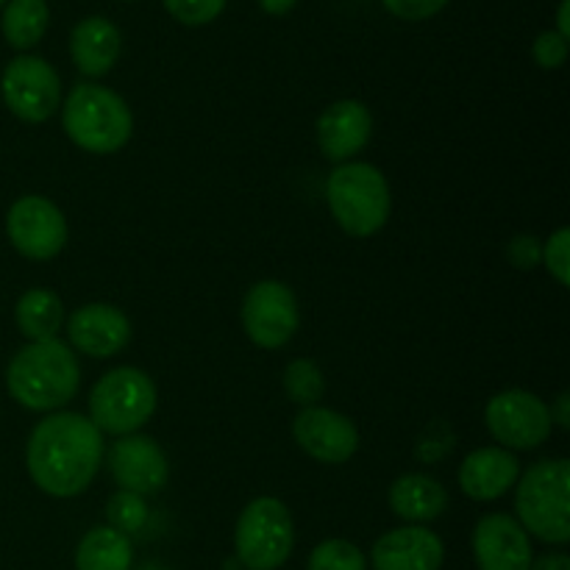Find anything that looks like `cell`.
<instances>
[{
	"mask_svg": "<svg viewBox=\"0 0 570 570\" xmlns=\"http://www.w3.org/2000/svg\"><path fill=\"white\" fill-rule=\"evenodd\" d=\"M156 412V384L139 367H115L89 393V421L100 434L126 438Z\"/></svg>",
	"mask_w": 570,
	"mask_h": 570,
	"instance_id": "8992f818",
	"label": "cell"
},
{
	"mask_svg": "<svg viewBox=\"0 0 570 570\" xmlns=\"http://www.w3.org/2000/svg\"><path fill=\"white\" fill-rule=\"evenodd\" d=\"M50 11L45 0H9L3 9V37L11 48L28 50L48 31Z\"/></svg>",
	"mask_w": 570,
	"mask_h": 570,
	"instance_id": "603a6c76",
	"label": "cell"
},
{
	"mask_svg": "<svg viewBox=\"0 0 570 570\" xmlns=\"http://www.w3.org/2000/svg\"><path fill=\"white\" fill-rule=\"evenodd\" d=\"M142 570H161V568H156V566H145Z\"/></svg>",
	"mask_w": 570,
	"mask_h": 570,
	"instance_id": "d590c367",
	"label": "cell"
},
{
	"mask_svg": "<svg viewBox=\"0 0 570 570\" xmlns=\"http://www.w3.org/2000/svg\"><path fill=\"white\" fill-rule=\"evenodd\" d=\"M131 540L111 527L89 529L76 549V570H131Z\"/></svg>",
	"mask_w": 570,
	"mask_h": 570,
	"instance_id": "7402d4cb",
	"label": "cell"
},
{
	"mask_svg": "<svg viewBox=\"0 0 570 570\" xmlns=\"http://www.w3.org/2000/svg\"><path fill=\"white\" fill-rule=\"evenodd\" d=\"M373 134V117L362 100H337L317 117V145L328 161H348Z\"/></svg>",
	"mask_w": 570,
	"mask_h": 570,
	"instance_id": "2e32d148",
	"label": "cell"
},
{
	"mask_svg": "<svg viewBox=\"0 0 570 570\" xmlns=\"http://www.w3.org/2000/svg\"><path fill=\"white\" fill-rule=\"evenodd\" d=\"M449 507V493L438 479L426 473H406L390 488V510L412 523H426L440 518Z\"/></svg>",
	"mask_w": 570,
	"mask_h": 570,
	"instance_id": "ffe728a7",
	"label": "cell"
},
{
	"mask_svg": "<svg viewBox=\"0 0 570 570\" xmlns=\"http://www.w3.org/2000/svg\"><path fill=\"white\" fill-rule=\"evenodd\" d=\"M473 560L479 570H529L532 543L515 518L493 512L473 529Z\"/></svg>",
	"mask_w": 570,
	"mask_h": 570,
	"instance_id": "5bb4252c",
	"label": "cell"
},
{
	"mask_svg": "<svg viewBox=\"0 0 570 570\" xmlns=\"http://www.w3.org/2000/svg\"><path fill=\"white\" fill-rule=\"evenodd\" d=\"M104 434L89 417L56 412L39 421L28 438L26 465L33 484L53 499L81 495L98 476Z\"/></svg>",
	"mask_w": 570,
	"mask_h": 570,
	"instance_id": "6da1fadb",
	"label": "cell"
},
{
	"mask_svg": "<svg viewBox=\"0 0 570 570\" xmlns=\"http://www.w3.org/2000/svg\"><path fill=\"white\" fill-rule=\"evenodd\" d=\"M529 570H570V560L566 554H546L540 560H532Z\"/></svg>",
	"mask_w": 570,
	"mask_h": 570,
	"instance_id": "1f68e13d",
	"label": "cell"
},
{
	"mask_svg": "<svg viewBox=\"0 0 570 570\" xmlns=\"http://www.w3.org/2000/svg\"><path fill=\"white\" fill-rule=\"evenodd\" d=\"M309 570H367V560L348 540H326L309 554Z\"/></svg>",
	"mask_w": 570,
	"mask_h": 570,
	"instance_id": "d4e9b609",
	"label": "cell"
},
{
	"mask_svg": "<svg viewBox=\"0 0 570 570\" xmlns=\"http://www.w3.org/2000/svg\"><path fill=\"white\" fill-rule=\"evenodd\" d=\"M507 259H510L512 267H518V271H532V267H538L540 259H543V245H540V239L532 237V234H518V237H512L510 245H507Z\"/></svg>",
	"mask_w": 570,
	"mask_h": 570,
	"instance_id": "f546056e",
	"label": "cell"
},
{
	"mask_svg": "<svg viewBox=\"0 0 570 570\" xmlns=\"http://www.w3.org/2000/svg\"><path fill=\"white\" fill-rule=\"evenodd\" d=\"M546 267H549L551 276L568 287L570 284V232L568 228H557L549 237V243L543 245V259Z\"/></svg>",
	"mask_w": 570,
	"mask_h": 570,
	"instance_id": "83f0119b",
	"label": "cell"
},
{
	"mask_svg": "<svg viewBox=\"0 0 570 570\" xmlns=\"http://www.w3.org/2000/svg\"><path fill=\"white\" fill-rule=\"evenodd\" d=\"M109 471L122 490L137 495H156L170 479V465L154 438L126 434L109 451Z\"/></svg>",
	"mask_w": 570,
	"mask_h": 570,
	"instance_id": "4fadbf2b",
	"label": "cell"
},
{
	"mask_svg": "<svg viewBox=\"0 0 570 570\" xmlns=\"http://www.w3.org/2000/svg\"><path fill=\"white\" fill-rule=\"evenodd\" d=\"M445 546L432 529L401 527L382 534L371 551L373 570H440Z\"/></svg>",
	"mask_w": 570,
	"mask_h": 570,
	"instance_id": "e0dca14e",
	"label": "cell"
},
{
	"mask_svg": "<svg viewBox=\"0 0 570 570\" xmlns=\"http://www.w3.org/2000/svg\"><path fill=\"white\" fill-rule=\"evenodd\" d=\"M568 404H570V395L568 393H562L560 399H557V404H554V410H549L551 412V423H560V429H570V412H568Z\"/></svg>",
	"mask_w": 570,
	"mask_h": 570,
	"instance_id": "d6a6232c",
	"label": "cell"
},
{
	"mask_svg": "<svg viewBox=\"0 0 570 570\" xmlns=\"http://www.w3.org/2000/svg\"><path fill=\"white\" fill-rule=\"evenodd\" d=\"M295 443L323 465H343L360 449V432L340 412L326 406H304L293 421Z\"/></svg>",
	"mask_w": 570,
	"mask_h": 570,
	"instance_id": "7c38bea8",
	"label": "cell"
},
{
	"mask_svg": "<svg viewBox=\"0 0 570 570\" xmlns=\"http://www.w3.org/2000/svg\"><path fill=\"white\" fill-rule=\"evenodd\" d=\"M382 3L384 9L393 11L401 20H429L440 9H445L449 0H382Z\"/></svg>",
	"mask_w": 570,
	"mask_h": 570,
	"instance_id": "4dcf8cb0",
	"label": "cell"
},
{
	"mask_svg": "<svg viewBox=\"0 0 570 570\" xmlns=\"http://www.w3.org/2000/svg\"><path fill=\"white\" fill-rule=\"evenodd\" d=\"M284 390L289 399L301 406H315L321 401L326 382H323L321 367L312 360H295L289 362L284 371Z\"/></svg>",
	"mask_w": 570,
	"mask_h": 570,
	"instance_id": "cb8c5ba5",
	"label": "cell"
},
{
	"mask_svg": "<svg viewBox=\"0 0 570 570\" xmlns=\"http://www.w3.org/2000/svg\"><path fill=\"white\" fill-rule=\"evenodd\" d=\"M6 234L26 259L45 262L65 248L67 220L53 200L42 195H22L6 215Z\"/></svg>",
	"mask_w": 570,
	"mask_h": 570,
	"instance_id": "8fae6325",
	"label": "cell"
},
{
	"mask_svg": "<svg viewBox=\"0 0 570 570\" xmlns=\"http://www.w3.org/2000/svg\"><path fill=\"white\" fill-rule=\"evenodd\" d=\"M534 61H538L543 70H557V67L566 65L568 59V39L560 37L557 31H543L534 39Z\"/></svg>",
	"mask_w": 570,
	"mask_h": 570,
	"instance_id": "f1b7e54d",
	"label": "cell"
},
{
	"mask_svg": "<svg viewBox=\"0 0 570 570\" xmlns=\"http://www.w3.org/2000/svg\"><path fill=\"white\" fill-rule=\"evenodd\" d=\"M3 3H9V0H0V6H3Z\"/></svg>",
	"mask_w": 570,
	"mask_h": 570,
	"instance_id": "8d00e7d4",
	"label": "cell"
},
{
	"mask_svg": "<svg viewBox=\"0 0 570 570\" xmlns=\"http://www.w3.org/2000/svg\"><path fill=\"white\" fill-rule=\"evenodd\" d=\"M67 137L87 154H115L131 139L134 117L126 100L100 83H76L61 109Z\"/></svg>",
	"mask_w": 570,
	"mask_h": 570,
	"instance_id": "3957f363",
	"label": "cell"
},
{
	"mask_svg": "<svg viewBox=\"0 0 570 570\" xmlns=\"http://www.w3.org/2000/svg\"><path fill=\"white\" fill-rule=\"evenodd\" d=\"M518 476H521V462L499 445L471 451L460 465V488L473 501L501 499L507 490L515 488Z\"/></svg>",
	"mask_w": 570,
	"mask_h": 570,
	"instance_id": "ac0fdd59",
	"label": "cell"
},
{
	"mask_svg": "<svg viewBox=\"0 0 570 570\" xmlns=\"http://www.w3.org/2000/svg\"><path fill=\"white\" fill-rule=\"evenodd\" d=\"M237 557L248 570H276L289 560L295 546L293 515L278 499L262 495L243 510L234 532Z\"/></svg>",
	"mask_w": 570,
	"mask_h": 570,
	"instance_id": "52a82bcc",
	"label": "cell"
},
{
	"mask_svg": "<svg viewBox=\"0 0 570 570\" xmlns=\"http://www.w3.org/2000/svg\"><path fill=\"white\" fill-rule=\"evenodd\" d=\"M0 92L11 115L26 122H45L59 109V72L39 56H17L6 65Z\"/></svg>",
	"mask_w": 570,
	"mask_h": 570,
	"instance_id": "ba28073f",
	"label": "cell"
},
{
	"mask_svg": "<svg viewBox=\"0 0 570 570\" xmlns=\"http://www.w3.org/2000/svg\"><path fill=\"white\" fill-rule=\"evenodd\" d=\"M568 11H570V0H562L560 11H557V33L560 37H570V20H568Z\"/></svg>",
	"mask_w": 570,
	"mask_h": 570,
	"instance_id": "e575fe53",
	"label": "cell"
},
{
	"mask_svg": "<svg viewBox=\"0 0 570 570\" xmlns=\"http://www.w3.org/2000/svg\"><path fill=\"white\" fill-rule=\"evenodd\" d=\"M81 384V367L70 345L61 340L28 343L14 354L6 371V387L20 406L53 412L70 404Z\"/></svg>",
	"mask_w": 570,
	"mask_h": 570,
	"instance_id": "7a4b0ae2",
	"label": "cell"
},
{
	"mask_svg": "<svg viewBox=\"0 0 570 570\" xmlns=\"http://www.w3.org/2000/svg\"><path fill=\"white\" fill-rule=\"evenodd\" d=\"M243 326L250 343L276 351L295 337L301 326L298 298L282 282H259L243 301Z\"/></svg>",
	"mask_w": 570,
	"mask_h": 570,
	"instance_id": "30bf717a",
	"label": "cell"
},
{
	"mask_svg": "<svg viewBox=\"0 0 570 570\" xmlns=\"http://www.w3.org/2000/svg\"><path fill=\"white\" fill-rule=\"evenodd\" d=\"M295 3H298V0H259L262 9H265L267 14H276V17H282V14H287V11H293Z\"/></svg>",
	"mask_w": 570,
	"mask_h": 570,
	"instance_id": "836d02e7",
	"label": "cell"
},
{
	"mask_svg": "<svg viewBox=\"0 0 570 570\" xmlns=\"http://www.w3.org/2000/svg\"><path fill=\"white\" fill-rule=\"evenodd\" d=\"M161 3L184 26H206L226 9V0H161Z\"/></svg>",
	"mask_w": 570,
	"mask_h": 570,
	"instance_id": "4316f807",
	"label": "cell"
},
{
	"mask_svg": "<svg viewBox=\"0 0 570 570\" xmlns=\"http://www.w3.org/2000/svg\"><path fill=\"white\" fill-rule=\"evenodd\" d=\"M106 515H109L111 529H117V532H139L145 527V521H148V507H145L142 495L120 490L117 495H111Z\"/></svg>",
	"mask_w": 570,
	"mask_h": 570,
	"instance_id": "484cf974",
	"label": "cell"
},
{
	"mask_svg": "<svg viewBox=\"0 0 570 570\" xmlns=\"http://www.w3.org/2000/svg\"><path fill=\"white\" fill-rule=\"evenodd\" d=\"M515 510L523 532L551 546L570 540V462L543 460L518 476Z\"/></svg>",
	"mask_w": 570,
	"mask_h": 570,
	"instance_id": "5b68a950",
	"label": "cell"
},
{
	"mask_svg": "<svg viewBox=\"0 0 570 570\" xmlns=\"http://www.w3.org/2000/svg\"><path fill=\"white\" fill-rule=\"evenodd\" d=\"M122 50L120 28L106 17H87L70 33V56L78 72L89 78L106 76Z\"/></svg>",
	"mask_w": 570,
	"mask_h": 570,
	"instance_id": "d6986e66",
	"label": "cell"
},
{
	"mask_svg": "<svg viewBox=\"0 0 570 570\" xmlns=\"http://www.w3.org/2000/svg\"><path fill=\"white\" fill-rule=\"evenodd\" d=\"M490 434L499 440L504 449L529 451L538 449L551 434V412L534 393L527 390H504L493 395L484 410Z\"/></svg>",
	"mask_w": 570,
	"mask_h": 570,
	"instance_id": "9c48e42d",
	"label": "cell"
},
{
	"mask_svg": "<svg viewBox=\"0 0 570 570\" xmlns=\"http://www.w3.org/2000/svg\"><path fill=\"white\" fill-rule=\"evenodd\" d=\"M72 348L92 360H109L120 354L131 340V323L117 306L111 304H87L72 312L67 321Z\"/></svg>",
	"mask_w": 570,
	"mask_h": 570,
	"instance_id": "9a60e30c",
	"label": "cell"
},
{
	"mask_svg": "<svg viewBox=\"0 0 570 570\" xmlns=\"http://www.w3.org/2000/svg\"><path fill=\"white\" fill-rule=\"evenodd\" d=\"M326 200L334 220L351 237H373L390 217V184L379 167L367 161H345L326 181Z\"/></svg>",
	"mask_w": 570,
	"mask_h": 570,
	"instance_id": "277c9868",
	"label": "cell"
},
{
	"mask_svg": "<svg viewBox=\"0 0 570 570\" xmlns=\"http://www.w3.org/2000/svg\"><path fill=\"white\" fill-rule=\"evenodd\" d=\"M14 321L22 337L31 343H45V340H56L61 321H65V306L53 289L33 287L20 295L14 306Z\"/></svg>",
	"mask_w": 570,
	"mask_h": 570,
	"instance_id": "44dd1931",
	"label": "cell"
}]
</instances>
